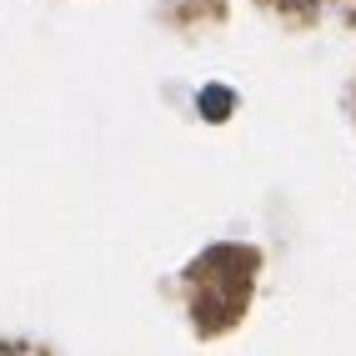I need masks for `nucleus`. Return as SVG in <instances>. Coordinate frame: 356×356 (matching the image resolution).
I'll list each match as a JSON object with an SVG mask.
<instances>
[{"instance_id": "obj_1", "label": "nucleus", "mask_w": 356, "mask_h": 356, "mask_svg": "<svg viewBox=\"0 0 356 356\" xmlns=\"http://www.w3.org/2000/svg\"><path fill=\"white\" fill-rule=\"evenodd\" d=\"M196 106H201L206 121H226L236 111V90L231 86H206V90H196Z\"/></svg>"}]
</instances>
